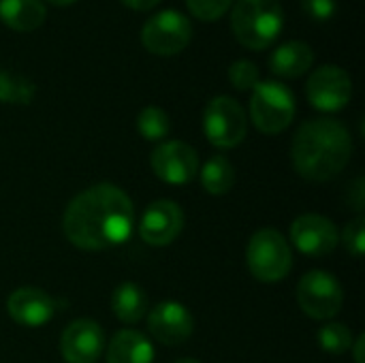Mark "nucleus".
<instances>
[{
  "label": "nucleus",
  "instance_id": "1",
  "mask_svg": "<svg viewBox=\"0 0 365 363\" xmlns=\"http://www.w3.org/2000/svg\"><path fill=\"white\" fill-rule=\"evenodd\" d=\"M135 227L130 197L113 184H96L79 193L64 210L66 240L81 250H105L124 244Z\"/></svg>",
  "mask_w": 365,
  "mask_h": 363
},
{
  "label": "nucleus",
  "instance_id": "2",
  "mask_svg": "<svg viewBox=\"0 0 365 363\" xmlns=\"http://www.w3.org/2000/svg\"><path fill=\"white\" fill-rule=\"evenodd\" d=\"M353 156L349 128L334 118H314L304 122L291 145L295 171L310 182H327L344 171Z\"/></svg>",
  "mask_w": 365,
  "mask_h": 363
},
{
  "label": "nucleus",
  "instance_id": "3",
  "mask_svg": "<svg viewBox=\"0 0 365 363\" xmlns=\"http://www.w3.org/2000/svg\"><path fill=\"white\" fill-rule=\"evenodd\" d=\"M284 26V11L280 0H237L231 11V28L237 41L263 51L276 43Z\"/></svg>",
  "mask_w": 365,
  "mask_h": 363
},
{
  "label": "nucleus",
  "instance_id": "4",
  "mask_svg": "<svg viewBox=\"0 0 365 363\" xmlns=\"http://www.w3.org/2000/svg\"><path fill=\"white\" fill-rule=\"evenodd\" d=\"M246 265L259 282H280L293 267V250L276 229H259L246 246Z\"/></svg>",
  "mask_w": 365,
  "mask_h": 363
},
{
  "label": "nucleus",
  "instance_id": "5",
  "mask_svg": "<svg viewBox=\"0 0 365 363\" xmlns=\"http://www.w3.org/2000/svg\"><path fill=\"white\" fill-rule=\"evenodd\" d=\"M295 96L280 81H259L250 96V118L265 135L287 131L295 118Z\"/></svg>",
  "mask_w": 365,
  "mask_h": 363
},
{
  "label": "nucleus",
  "instance_id": "6",
  "mask_svg": "<svg viewBox=\"0 0 365 363\" xmlns=\"http://www.w3.org/2000/svg\"><path fill=\"white\" fill-rule=\"evenodd\" d=\"M203 131L212 145L220 150L237 148L248 133V120L244 107L231 96L212 98L203 113Z\"/></svg>",
  "mask_w": 365,
  "mask_h": 363
},
{
  "label": "nucleus",
  "instance_id": "7",
  "mask_svg": "<svg viewBox=\"0 0 365 363\" xmlns=\"http://www.w3.org/2000/svg\"><path fill=\"white\" fill-rule=\"evenodd\" d=\"M190 39H192L190 19L175 9H165L152 15L141 28L143 47L156 56H175L182 49H186Z\"/></svg>",
  "mask_w": 365,
  "mask_h": 363
},
{
  "label": "nucleus",
  "instance_id": "8",
  "mask_svg": "<svg viewBox=\"0 0 365 363\" xmlns=\"http://www.w3.org/2000/svg\"><path fill=\"white\" fill-rule=\"evenodd\" d=\"M297 304L314 321L334 319L344 304V293L334 274L314 270L302 276L297 285Z\"/></svg>",
  "mask_w": 365,
  "mask_h": 363
},
{
  "label": "nucleus",
  "instance_id": "9",
  "mask_svg": "<svg viewBox=\"0 0 365 363\" xmlns=\"http://www.w3.org/2000/svg\"><path fill=\"white\" fill-rule=\"evenodd\" d=\"M306 94L314 109L327 113L340 111L349 105L353 96L351 75L336 64H323L308 77Z\"/></svg>",
  "mask_w": 365,
  "mask_h": 363
},
{
  "label": "nucleus",
  "instance_id": "10",
  "mask_svg": "<svg viewBox=\"0 0 365 363\" xmlns=\"http://www.w3.org/2000/svg\"><path fill=\"white\" fill-rule=\"evenodd\" d=\"M152 171L167 184H188L199 173V156L184 141H163L152 152Z\"/></svg>",
  "mask_w": 365,
  "mask_h": 363
},
{
  "label": "nucleus",
  "instance_id": "11",
  "mask_svg": "<svg viewBox=\"0 0 365 363\" xmlns=\"http://www.w3.org/2000/svg\"><path fill=\"white\" fill-rule=\"evenodd\" d=\"M291 242L293 246L308 257H325L334 252L340 244V233L327 216L321 214H304L295 218L291 225Z\"/></svg>",
  "mask_w": 365,
  "mask_h": 363
},
{
  "label": "nucleus",
  "instance_id": "12",
  "mask_svg": "<svg viewBox=\"0 0 365 363\" xmlns=\"http://www.w3.org/2000/svg\"><path fill=\"white\" fill-rule=\"evenodd\" d=\"M105 344V332L96 321L77 319L62 332L60 353L66 363H96Z\"/></svg>",
  "mask_w": 365,
  "mask_h": 363
},
{
  "label": "nucleus",
  "instance_id": "13",
  "mask_svg": "<svg viewBox=\"0 0 365 363\" xmlns=\"http://www.w3.org/2000/svg\"><path fill=\"white\" fill-rule=\"evenodd\" d=\"M184 229V212L175 201L158 199L150 203L139 220V235L150 246H169Z\"/></svg>",
  "mask_w": 365,
  "mask_h": 363
},
{
  "label": "nucleus",
  "instance_id": "14",
  "mask_svg": "<svg viewBox=\"0 0 365 363\" xmlns=\"http://www.w3.org/2000/svg\"><path fill=\"white\" fill-rule=\"evenodd\" d=\"M148 329L156 342H160L165 347H178L192 336L195 319L184 304L163 302L154 310H150Z\"/></svg>",
  "mask_w": 365,
  "mask_h": 363
},
{
  "label": "nucleus",
  "instance_id": "15",
  "mask_svg": "<svg viewBox=\"0 0 365 363\" xmlns=\"http://www.w3.org/2000/svg\"><path fill=\"white\" fill-rule=\"evenodd\" d=\"M9 317L21 327H43L56 315V302L36 287H19L6 300Z\"/></svg>",
  "mask_w": 365,
  "mask_h": 363
},
{
  "label": "nucleus",
  "instance_id": "16",
  "mask_svg": "<svg viewBox=\"0 0 365 363\" xmlns=\"http://www.w3.org/2000/svg\"><path fill=\"white\" fill-rule=\"evenodd\" d=\"M314 64V51L306 41H287L278 45L269 58V68L274 75L284 79L302 77Z\"/></svg>",
  "mask_w": 365,
  "mask_h": 363
},
{
  "label": "nucleus",
  "instance_id": "17",
  "mask_svg": "<svg viewBox=\"0 0 365 363\" xmlns=\"http://www.w3.org/2000/svg\"><path fill=\"white\" fill-rule=\"evenodd\" d=\"M154 347L152 342L135 329L118 332L107 347V363H152Z\"/></svg>",
  "mask_w": 365,
  "mask_h": 363
},
{
  "label": "nucleus",
  "instance_id": "18",
  "mask_svg": "<svg viewBox=\"0 0 365 363\" xmlns=\"http://www.w3.org/2000/svg\"><path fill=\"white\" fill-rule=\"evenodd\" d=\"M45 17L47 9L41 0H0V19L15 32H32Z\"/></svg>",
  "mask_w": 365,
  "mask_h": 363
},
{
  "label": "nucleus",
  "instance_id": "19",
  "mask_svg": "<svg viewBox=\"0 0 365 363\" xmlns=\"http://www.w3.org/2000/svg\"><path fill=\"white\" fill-rule=\"evenodd\" d=\"M111 310L122 323H139L148 312V297L135 282H122L111 293Z\"/></svg>",
  "mask_w": 365,
  "mask_h": 363
},
{
  "label": "nucleus",
  "instance_id": "20",
  "mask_svg": "<svg viewBox=\"0 0 365 363\" xmlns=\"http://www.w3.org/2000/svg\"><path fill=\"white\" fill-rule=\"evenodd\" d=\"M201 184L210 195H227L235 184V169L229 158L212 156L201 169Z\"/></svg>",
  "mask_w": 365,
  "mask_h": 363
},
{
  "label": "nucleus",
  "instance_id": "21",
  "mask_svg": "<svg viewBox=\"0 0 365 363\" xmlns=\"http://www.w3.org/2000/svg\"><path fill=\"white\" fill-rule=\"evenodd\" d=\"M36 86L13 71H0V103L9 105H30L34 101Z\"/></svg>",
  "mask_w": 365,
  "mask_h": 363
},
{
  "label": "nucleus",
  "instance_id": "22",
  "mask_svg": "<svg viewBox=\"0 0 365 363\" xmlns=\"http://www.w3.org/2000/svg\"><path fill=\"white\" fill-rule=\"evenodd\" d=\"M137 131L143 139L148 141H160L169 135L171 131V120L165 109L150 105L143 107L137 116Z\"/></svg>",
  "mask_w": 365,
  "mask_h": 363
},
{
  "label": "nucleus",
  "instance_id": "23",
  "mask_svg": "<svg viewBox=\"0 0 365 363\" xmlns=\"http://www.w3.org/2000/svg\"><path fill=\"white\" fill-rule=\"evenodd\" d=\"M319 344L329 355H344L353 347V332L342 323H327L317 334Z\"/></svg>",
  "mask_w": 365,
  "mask_h": 363
},
{
  "label": "nucleus",
  "instance_id": "24",
  "mask_svg": "<svg viewBox=\"0 0 365 363\" xmlns=\"http://www.w3.org/2000/svg\"><path fill=\"white\" fill-rule=\"evenodd\" d=\"M229 81L235 90H255L259 79V66L250 60H235L229 66Z\"/></svg>",
  "mask_w": 365,
  "mask_h": 363
},
{
  "label": "nucleus",
  "instance_id": "25",
  "mask_svg": "<svg viewBox=\"0 0 365 363\" xmlns=\"http://www.w3.org/2000/svg\"><path fill=\"white\" fill-rule=\"evenodd\" d=\"M340 242L344 244L346 252L353 257V259H361L365 250V218L364 216H357L355 220H351L342 235H340Z\"/></svg>",
  "mask_w": 365,
  "mask_h": 363
},
{
  "label": "nucleus",
  "instance_id": "26",
  "mask_svg": "<svg viewBox=\"0 0 365 363\" xmlns=\"http://www.w3.org/2000/svg\"><path fill=\"white\" fill-rule=\"evenodd\" d=\"M231 4L233 0H186L188 11L203 21L220 19L231 9Z\"/></svg>",
  "mask_w": 365,
  "mask_h": 363
},
{
  "label": "nucleus",
  "instance_id": "27",
  "mask_svg": "<svg viewBox=\"0 0 365 363\" xmlns=\"http://www.w3.org/2000/svg\"><path fill=\"white\" fill-rule=\"evenodd\" d=\"M302 9L308 17L325 21L336 13V0H302Z\"/></svg>",
  "mask_w": 365,
  "mask_h": 363
},
{
  "label": "nucleus",
  "instance_id": "28",
  "mask_svg": "<svg viewBox=\"0 0 365 363\" xmlns=\"http://www.w3.org/2000/svg\"><path fill=\"white\" fill-rule=\"evenodd\" d=\"M349 201L353 203V208L357 210V212H361L365 205V182L364 178H357L355 182H353V186H351V190H349Z\"/></svg>",
  "mask_w": 365,
  "mask_h": 363
},
{
  "label": "nucleus",
  "instance_id": "29",
  "mask_svg": "<svg viewBox=\"0 0 365 363\" xmlns=\"http://www.w3.org/2000/svg\"><path fill=\"white\" fill-rule=\"evenodd\" d=\"M122 4H126L133 11H150L156 4H160V0H122Z\"/></svg>",
  "mask_w": 365,
  "mask_h": 363
},
{
  "label": "nucleus",
  "instance_id": "30",
  "mask_svg": "<svg viewBox=\"0 0 365 363\" xmlns=\"http://www.w3.org/2000/svg\"><path fill=\"white\" fill-rule=\"evenodd\" d=\"M364 349H365V336L361 334V336H359V338L353 342V347H351V351H353V357H355V363H365Z\"/></svg>",
  "mask_w": 365,
  "mask_h": 363
},
{
  "label": "nucleus",
  "instance_id": "31",
  "mask_svg": "<svg viewBox=\"0 0 365 363\" xmlns=\"http://www.w3.org/2000/svg\"><path fill=\"white\" fill-rule=\"evenodd\" d=\"M47 2H51V4H58V6H66V4H73L75 0H47Z\"/></svg>",
  "mask_w": 365,
  "mask_h": 363
},
{
  "label": "nucleus",
  "instance_id": "32",
  "mask_svg": "<svg viewBox=\"0 0 365 363\" xmlns=\"http://www.w3.org/2000/svg\"><path fill=\"white\" fill-rule=\"evenodd\" d=\"M175 363H201V362H197V359H188V357H186V359H178Z\"/></svg>",
  "mask_w": 365,
  "mask_h": 363
}]
</instances>
